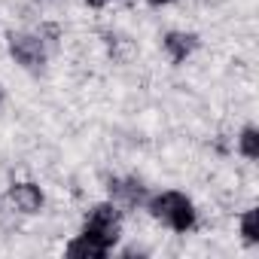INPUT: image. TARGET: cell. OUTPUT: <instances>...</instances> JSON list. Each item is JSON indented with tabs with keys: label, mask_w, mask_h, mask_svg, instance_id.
I'll use <instances>...</instances> for the list:
<instances>
[{
	"label": "cell",
	"mask_w": 259,
	"mask_h": 259,
	"mask_svg": "<svg viewBox=\"0 0 259 259\" xmlns=\"http://www.w3.org/2000/svg\"><path fill=\"white\" fill-rule=\"evenodd\" d=\"M147 210L153 220H159L171 232H189L195 226V204L177 189H165V192L147 198Z\"/></svg>",
	"instance_id": "cell-1"
},
{
	"label": "cell",
	"mask_w": 259,
	"mask_h": 259,
	"mask_svg": "<svg viewBox=\"0 0 259 259\" xmlns=\"http://www.w3.org/2000/svg\"><path fill=\"white\" fill-rule=\"evenodd\" d=\"M82 235L92 238L95 244H101L104 250H113L116 241H119V235H122V217H119V207H116L113 201L95 204V207L85 213Z\"/></svg>",
	"instance_id": "cell-2"
},
{
	"label": "cell",
	"mask_w": 259,
	"mask_h": 259,
	"mask_svg": "<svg viewBox=\"0 0 259 259\" xmlns=\"http://www.w3.org/2000/svg\"><path fill=\"white\" fill-rule=\"evenodd\" d=\"M10 52L25 70H40L46 64V40L43 34H10Z\"/></svg>",
	"instance_id": "cell-3"
},
{
	"label": "cell",
	"mask_w": 259,
	"mask_h": 259,
	"mask_svg": "<svg viewBox=\"0 0 259 259\" xmlns=\"http://www.w3.org/2000/svg\"><path fill=\"white\" fill-rule=\"evenodd\" d=\"M110 198L116 207H128V210H135L141 204H147V186L135 177H116L110 180Z\"/></svg>",
	"instance_id": "cell-4"
},
{
	"label": "cell",
	"mask_w": 259,
	"mask_h": 259,
	"mask_svg": "<svg viewBox=\"0 0 259 259\" xmlns=\"http://www.w3.org/2000/svg\"><path fill=\"white\" fill-rule=\"evenodd\" d=\"M43 192L40 186L34 183H13L10 186V204L19 210V213H40L43 210Z\"/></svg>",
	"instance_id": "cell-5"
},
{
	"label": "cell",
	"mask_w": 259,
	"mask_h": 259,
	"mask_svg": "<svg viewBox=\"0 0 259 259\" xmlns=\"http://www.w3.org/2000/svg\"><path fill=\"white\" fill-rule=\"evenodd\" d=\"M162 46H165V52H168V58L174 64H183L198 49V37L195 34H186V31H168L165 40H162Z\"/></svg>",
	"instance_id": "cell-6"
},
{
	"label": "cell",
	"mask_w": 259,
	"mask_h": 259,
	"mask_svg": "<svg viewBox=\"0 0 259 259\" xmlns=\"http://www.w3.org/2000/svg\"><path fill=\"white\" fill-rule=\"evenodd\" d=\"M110 250H104L101 244H95L92 238H85V235H79V238H73L70 244H67V256H73V259H104Z\"/></svg>",
	"instance_id": "cell-7"
},
{
	"label": "cell",
	"mask_w": 259,
	"mask_h": 259,
	"mask_svg": "<svg viewBox=\"0 0 259 259\" xmlns=\"http://www.w3.org/2000/svg\"><path fill=\"white\" fill-rule=\"evenodd\" d=\"M238 153L250 162L259 159V132H256V125H244L241 128V135H238Z\"/></svg>",
	"instance_id": "cell-8"
},
{
	"label": "cell",
	"mask_w": 259,
	"mask_h": 259,
	"mask_svg": "<svg viewBox=\"0 0 259 259\" xmlns=\"http://www.w3.org/2000/svg\"><path fill=\"white\" fill-rule=\"evenodd\" d=\"M241 235H244V241L247 244H259V232H256V210L250 207V210H244V217H241Z\"/></svg>",
	"instance_id": "cell-9"
},
{
	"label": "cell",
	"mask_w": 259,
	"mask_h": 259,
	"mask_svg": "<svg viewBox=\"0 0 259 259\" xmlns=\"http://www.w3.org/2000/svg\"><path fill=\"white\" fill-rule=\"evenodd\" d=\"M89 7H104V4H110V0H85Z\"/></svg>",
	"instance_id": "cell-10"
},
{
	"label": "cell",
	"mask_w": 259,
	"mask_h": 259,
	"mask_svg": "<svg viewBox=\"0 0 259 259\" xmlns=\"http://www.w3.org/2000/svg\"><path fill=\"white\" fill-rule=\"evenodd\" d=\"M147 4H153V7H162V4H168V0H147Z\"/></svg>",
	"instance_id": "cell-11"
},
{
	"label": "cell",
	"mask_w": 259,
	"mask_h": 259,
	"mask_svg": "<svg viewBox=\"0 0 259 259\" xmlns=\"http://www.w3.org/2000/svg\"><path fill=\"white\" fill-rule=\"evenodd\" d=\"M0 98H4V92H0Z\"/></svg>",
	"instance_id": "cell-12"
}]
</instances>
